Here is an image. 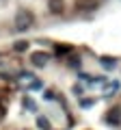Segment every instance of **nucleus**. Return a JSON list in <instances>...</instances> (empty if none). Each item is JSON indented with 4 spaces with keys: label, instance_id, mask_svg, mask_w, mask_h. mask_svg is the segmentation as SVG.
<instances>
[{
    "label": "nucleus",
    "instance_id": "f257e3e1",
    "mask_svg": "<svg viewBox=\"0 0 121 130\" xmlns=\"http://www.w3.org/2000/svg\"><path fill=\"white\" fill-rule=\"evenodd\" d=\"M33 22H35V15L28 9H17V13H15V28L17 30H28L33 26Z\"/></svg>",
    "mask_w": 121,
    "mask_h": 130
},
{
    "label": "nucleus",
    "instance_id": "f03ea898",
    "mask_svg": "<svg viewBox=\"0 0 121 130\" xmlns=\"http://www.w3.org/2000/svg\"><path fill=\"white\" fill-rule=\"evenodd\" d=\"M48 61H50V54H48V52H43V50H37V52H33V54H30V63H33L35 67H46Z\"/></svg>",
    "mask_w": 121,
    "mask_h": 130
},
{
    "label": "nucleus",
    "instance_id": "7ed1b4c3",
    "mask_svg": "<svg viewBox=\"0 0 121 130\" xmlns=\"http://www.w3.org/2000/svg\"><path fill=\"white\" fill-rule=\"evenodd\" d=\"M106 124H110V126H121V108H119V106H112L110 111L106 113Z\"/></svg>",
    "mask_w": 121,
    "mask_h": 130
},
{
    "label": "nucleus",
    "instance_id": "20e7f679",
    "mask_svg": "<svg viewBox=\"0 0 121 130\" xmlns=\"http://www.w3.org/2000/svg\"><path fill=\"white\" fill-rule=\"evenodd\" d=\"M76 5H78V9H82V11H95L97 9V2H95V0H78Z\"/></svg>",
    "mask_w": 121,
    "mask_h": 130
},
{
    "label": "nucleus",
    "instance_id": "39448f33",
    "mask_svg": "<svg viewBox=\"0 0 121 130\" xmlns=\"http://www.w3.org/2000/svg\"><path fill=\"white\" fill-rule=\"evenodd\" d=\"M99 63H102L104 70H115V67H117V59H112V56H102Z\"/></svg>",
    "mask_w": 121,
    "mask_h": 130
},
{
    "label": "nucleus",
    "instance_id": "423d86ee",
    "mask_svg": "<svg viewBox=\"0 0 121 130\" xmlns=\"http://www.w3.org/2000/svg\"><path fill=\"white\" fill-rule=\"evenodd\" d=\"M48 9L52 13H63V0H50L48 2Z\"/></svg>",
    "mask_w": 121,
    "mask_h": 130
},
{
    "label": "nucleus",
    "instance_id": "0eeeda50",
    "mask_svg": "<svg viewBox=\"0 0 121 130\" xmlns=\"http://www.w3.org/2000/svg\"><path fill=\"white\" fill-rule=\"evenodd\" d=\"M19 85H28V87H33V83H35V78L30 74H26V72H24L22 76H19V80H17Z\"/></svg>",
    "mask_w": 121,
    "mask_h": 130
},
{
    "label": "nucleus",
    "instance_id": "6e6552de",
    "mask_svg": "<svg viewBox=\"0 0 121 130\" xmlns=\"http://www.w3.org/2000/svg\"><path fill=\"white\" fill-rule=\"evenodd\" d=\"M13 50L15 52H26L28 50V41H15L13 43Z\"/></svg>",
    "mask_w": 121,
    "mask_h": 130
},
{
    "label": "nucleus",
    "instance_id": "1a4fd4ad",
    "mask_svg": "<svg viewBox=\"0 0 121 130\" xmlns=\"http://www.w3.org/2000/svg\"><path fill=\"white\" fill-rule=\"evenodd\" d=\"M37 124H39V128H41V130H50V121H48L46 117H39Z\"/></svg>",
    "mask_w": 121,
    "mask_h": 130
},
{
    "label": "nucleus",
    "instance_id": "9d476101",
    "mask_svg": "<svg viewBox=\"0 0 121 130\" xmlns=\"http://www.w3.org/2000/svg\"><path fill=\"white\" fill-rule=\"evenodd\" d=\"M69 65H71V67H80V59H78V56H71Z\"/></svg>",
    "mask_w": 121,
    "mask_h": 130
},
{
    "label": "nucleus",
    "instance_id": "9b49d317",
    "mask_svg": "<svg viewBox=\"0 0 121 130\" xmlns=\"http://www.w3.org/2000/svg\"><path fill=\"white\" fill-rule=\"evenodd\" d=\"M24 104H26V106H28V108H30V111H37V106H35V104H33V102H30V100H24Z\"/></svg>",
    "mask_w": 121,
    "mask_h": 130
},
{
    "label": "nucleus",
    "instance_id": "f8f14e48",
    "mask_svg": "<svg viewBox=\"0 0 121 130\" xmlns=\"http://www.w3.org/2000/svg\"><path fill=\"white\" fill-rule=\"evenodd\" d=\"M91 104H93V100H82V102H80V106H91Z\"/></svg>",
    "mask_w": 121,
    "mask_h": 130
},
{
    "label": "nucleus",
    "instance_id": "ddd939ff",
    "mask_svg": "<svg viewBox=\"0 0 121 130\" xmlns=\"http://www.w3.org/2000/svg\"><path fill=\"white\" fill-rule=\"evenodd\" d=\"M67 50H69V48H65V46H58V48H56V52H58V54H63V52H67Z\"/></svg>",
    "mask_w": 121,
    "mask_h": 130
}]
</instances>
